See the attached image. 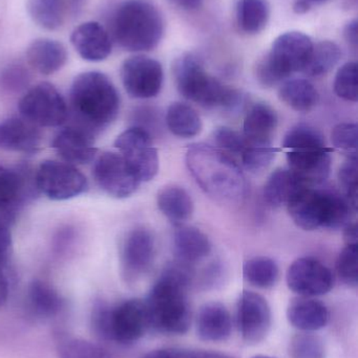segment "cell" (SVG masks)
I'll return each instance as SVG.
<instances>
[{
    "instance_id": "cell-8",
    "label": "cell",
    "mask_w": 358,
    "mask_h": 358,
    "mask_svg": "<svg viewBox=\"0 0 358 358\" xmlns=\"http://www.w3.org/2000/svg\"><path fill=\"white\" fill-rule=\"evenodd\" d=\"M95 331L100 338L130 345L149 329L144 301L130 299L113 307L99 306L92 315Z\"/></svg>"
},
{
    "instance_id": "cell-25",
    "label": "cell",
    "mask_w": 358,
    "mask_h": 358,
    "mask_svg": "<svg viewBox=\"0 0 358 358\" xmlns=\"http://www.w3.org/2000/svg\"><path fill=\"white\" fill-rule=\"evenodd\" d=\"M29 64L41 75L60 71L67 61V52L61 42L48 38L34 40L27 50Z\"/></svg>"
},
{
    "instance_id": "cell-12",
    "label": "cell",
    "mask_w": 358,
    "mask_h": 358,
    "mask_svg": "<svg viewBox=\"0 0 358 358\" xmlns=\"http://www.w3.org/2000/svg\"><path fill=\"white\" fill-rule=\"evenodd\" d=\"M92 176L101 189L118 199L130 197L141 185L140 178L120 153H102L95 162Z\"/></svg>"
},
{
    "instance_id": "cell-49",
    "label": "cell",
    "mask_w": 358,
    "mask_h": 358,
    "mask_svg": "<svg viewBox=\"0 0 358 358\" xmlns=\"http://www.w3.org/2000/svg\"><path fill=\"white\" fill-rule=\"evenodd\" d=\"M344 237L347 245H357V223H349L344 227Z\"/></svg>"
},
{
    "instance_id": "cell-10",
    "label": "cell",
    "mask_w": 358,
    "mask_h": 358,
    "mask_svg": "<svg viewBox=\"0 0 358 358\" xmlns=\"http://www.w3.org/2000/svg\"><path fill=\"white\" fill-rule=\"evenodd\" d=\"M35 183L39 193L58 201L77 197L88 187V179L75 166L50 159L40 164Z\"/></svg>"
},
{
    "instance_id": "cell-43",
    "label": "cell",
    "mask_w": 358,
    "mask_h": 358,
    "mask_svg": "<svg viewBox=\"0 0 358 358\" xmlns=\"http://www.w3.org/2000/svg\"><path fill=\"white\" fill-rule=\"evenodd\" d=\"M214 140L216 148L230 155H242L247 147L245 138L239 132L228 127H219L214 130Z\"/></svg>"
},
{
    "instance_id": "cell-30",
    "label": "cell",
    "mask_w": 358,
    "mask_h": 358,
    "mask_svg": "<svg viewBox=\"0 0 358 358\" xmlns=\"http://www.w3.org/2000/svg\"><path fill=\"white\" fill-rule=\"evenodd\" d=\"M168 129L182 138H195L202 130V121L195 109L184 103H172L166 113Z\"/></svg>"
},
{
    "instance_id": "cell-48",
    "label": "cell",
    "mask_w": 358,
    "mask_h": 358,
    "mask_svg": "<svg viewBox=\"0 0 358 358\" xmlns=\"http://www.w3.org/2000/svg\"><path fill=\"white\" fill-rule=\"evenodd\" d=\"M143 358H180L178 349H158L147 353Z\"/></svg>"
},
{
    "instance_id": "cell-29",
    "label": "cell",
    "mask_w": 358,
    "mask_h": 358,
    "mask_svg": "<svg viewBox=\"0 0 358 358\" xmlns=\"http://www.w3.org/2000/svg\"><path fill=\"white\" fill-rule=\"evenodd\" d=\"M305 187L289 169H277L269 176L264 187V198L271 206H287L292 196Z\"/></svg>"
},
{
    "instance_id": "cell-39",
    "label": "cell",
    "mask_w": 358,
    "mask_h": 358,
    "mask_svg": "<svg viewBox=\"0 0 358 358\" xmlns=\"http://www.w3.org/2000/svg\"><path fill=\"white\" fill-rule=\"evenodd\" d=\"M279 149L273 146H259L247 143L245 151L241 155L244 168L250 173L259 174L268 169L277 157Z\"/></svg>"
},
{
    "instance_id": "cell-32",
    "label": "cell",
    "mask_w": 358,
    "mask_h": 358,
    "mask_svg": "<svg viewBox=\"0 0 358 358\" xmlns=\"http://www.w3.org/2000/svg\"><path fill=\"white\" fill-rule=\"evenodd\" d=\"M27 299L32 310L39 317H54L62 310L64 305L60 294L52 286L39 280L29 285Z\"/></svg>"
},
{
    "instance_id": "cell-28",
    "label": "cell",
    "mask_w": 358,
    "mask_h": 358,
    "mask_svg": "<svg viewBox=\"0 0 358 358\" xmlns=\"http://www.w3.org/2000/svg\"><path fill=\"white\" fill-rule=\"evenodd\" d=\"M279 96L290 108L298 113H309L317 106L319 100L315 86L305 79L284 82L280 87Z\"/></svg>"
},
{
    "instance_id": "cell-52",
    "label": "cell",
    "mask_w": 358,
    "mask_h": 358,
    "mask_svg": "<svg viewBox=\"0 0 358 358\" xmlns=\"http://www.w3.org/2000/svg\"><path fill=\"white\" fill-rule=\"evenodd\" d=\"M311 6L312 4L310 2L306 1V0H296L294 4V13L298 15L306 14V13L311 10Z\"/></svg>"
},
{
    "instance_id": "cell-23",
    "label": "cell",
    "mask_w": 358,
    "mask_h": 358,
    "mask_svg": "<svg viewBox=\"0 0 358 358\" xmlns=\"http://www.w3.org/2000/svg\"><path fill=\"white\" fill-rule=\"evenodd\" d=\"M277 115L266 103H256L246 113L244 134L250 145L270 146L277 127Z\"/></svg>"
},
{
    "instance_id": "cell-53",
    "label": "cell",
    "mask_w": 358,
    "mask_h": 358,
    "mask_svg": "<svg viewBox=\"0 0 358 358\" xmlns=\"http://www.w3.org/2000/svg\"><path fill=\"white\" fill-rule=\"evenodd\" d=\"M306 1L310 2V3L312 4V3H322V2H325L326 0H306Z\"/></svg>"
},
{
    "instance_id": "cell-4",
    "label": "cell",
    "mask_w": 358,
    "mask_h": 358,
    "mask_svg": "<svg viewBox=\"0 0 358 358\" xmlns=\"http://www.w3.org/2000/svg\"><path fill=\"white\" fill-rule=\"evenodd\" d=\"M174 76L179 92L204 108L235 111L243 102L239 90L223 85L216 78L208 75L195 55L185 54L177 59Z\"/></svg>"
},
{
    "instance_id": "cell-47",
    "label": "cell",
    "mask_w": 358,
    "mask_h": 358,
    "mask_svg": "<svg viewBox=\"0 0 358 358\" xmlns=\"http://www.w3.org/2000/svg\"><path fill=\"white\" fill-rule=\"evenodd\" d=\"M357 20H351L350 22L347 23L344 29V37L346 41L348 42L353 48H357L358 44V29H357Z\"/></svg>"
},
{
    "instance_id": "cell-45",
    "label": "cell",
    "mask_w": 358,
    "mask_h": 358,
    "mask_svg": "<svg viewBox=\"0 0 358 358\" xmlns=\"http://www.w3.org/2000/svg\"><path fill=\"white\" fill-rule=\"evenodd\" d=\"M12 254V234L8 225L0 221V269L8 263Z\"/></svg>"
},
{
    "instance_id": "cell-51",
    "label": "cell",
    "mask_w": 358,
    "mask_h": 358,
    "mask_svg": "<svg viewBox=\"0 0 358 358\" xmlns=\"http://www.w3.org/2000/svg\"><path fill=\"white\" fill-rule=\"evenodd\" d=\"M8 296V284L6 281V277L1 273L0 269V308L4 306V303L6 302V299Z\"/></svg>"
},
{
    "instance_id": "cell-17",
    "label": "cell",
    "mask_w": 358,
    "mask_h": 358,
    "mask_svg": "<svg viewBox=\"0 0 358 358\" xmlns=\"http://www.w3.org/2000/svg\"><path fill=\"white\" fill-rule=\"evenodd\" d=\"M155 258V238L151 231L138 227L128 233L121 250V265L124 277L135 281L147 273Z\"/></svg>"
},
{
    "instance_id": "cell-40",
    "label": "cell",
    "mask_w": 358,
    "mask_h": 358,
    "mask_svg": "<svg viewBox=\"0 0 358 358\" xmlns=\"http://www.w3.org/2000/svg\"><path fill=\"white\" fill-rule=\"evenodd\" d=\"M334 92L340 98L349 102L358 100L357 63L348 62L343 65L334 80Z\"/></svg>"
},
{
    "instance_id": "cell-6",
    "label": "cell",
    "mask_w": 358,
    "mask_h": 358,
    "mask_svg": "<svg viewBox=\"0 0 358 358\" xmlns=\"http://www.w3.org/2000/svg\"><path fill=\"white\" fill-rule=\"evenodd\" d=\"M113 36L128 52H149L157 48L164 33L160 10L145 0H130L116 10L113 19Z\"/></svg>"
},
{
    "instance_id": "cell-21",
    "label": "cell",
    "mask_w": 358,
    "mask_h": 358,
    "mask_svg": "<svg viewBox=\"0 0 358 358\" xmlns=\"http://www.w3.org/2000/svg\"><path fill=\"white\" fill-rule=\"evenodd\" d=\"M41 143L39 127L22 117L0 122V148L4 150L36 153L39 151Z\"/></svg>"
},
{
    "instance_id": "cell-18",
    "label": "cell",
    "mask_w": 358,
    "mask_h": 358,
    "mask_svg": "<svg viewBox=\"0 0 358 358\" xmlns=\"http://www.w3.org/2000/svg\"><path fill=\"white\" fill-rule=\"evenodd\" d=\"M289 170L307 187L325 182L331 171V155L328 148L290 150Z\"/></svg>"
},
{
    "instance_id": "cell-36",
    "label": "cell",
    "mask_w": 358,
    "mask_h": 358,
    "mask_svg": "<svg viewBox=\"0 0 358 358\" xmlns=\"http://www.w3.org/2000/svg\"><path fill=\"white\" fill-rule=\"evenodd\" d=\"M283 147L289 150L327 148L323 134L317 128L306 124L291 128L284 138Z\"/></svg>"
},
{
    "instance_id": "cell-41",
    "label": "cell",
    "mask_w": 358,
    "mask_h": 358,
    "mask_svg": "<svg viewBox=\"0 0 358 358\" xmlns=\"http://www.w3.org/2000/svg\"><path fill=\"white\" fill-rule=\"evenodd\" d=\"M336 271L343 283L357 287L358 282V244L346 245L338 256Z\"/></svg>"
},
{
    "instance_id": "cell-13",
    "label": "cell",
    "mask_w": 358,
    "mask_h": 358,
    "mask_svg": "<svg viewBox=\"0 0 358 358\" xmlns=\"http://www.w3.org/2000/svg\"><path fill=\"white\" fill-rule=\"evenodd\" d=\"M37 193L35 173L29 167L11 170L0 166V221L13 222L25 201Z\"/></svg>"
},
{
    "instance_id": "cell-37",
    "label": "cell",
    "mask_w": 358,
    "mask_h": 358,
    "mask_svg": "<svg viewBox=\"0 0 358 358\" xmlns=\"http://www.w3.org/2000/svg\"><path fill=\"white\" fill-rule=\"evenodd\" d=\"M60 358H117L98 345L82 338H64L58 345Z\"/></svg>"
},
{
    "instance_id": "cell-44",
    "label": "cell",
    "mask_w": 358,
    "mask_h": 358,
    "mask_svg": "<svg viewBox=\"0 0 358 358\" xmlns=\"http://www.w3.org/2000/svg\"><path fill=\"white\" fill-rule=\"evenodd\" d=\"M357 124L343 123L334 127L331 134L332 144L336 148L355 155L357 149Z\"/></svg>"
},
{
    "instance_id": "cell-20",
    "label": "cell",
    "mask_w": 358,
    "mask_h": 358,
    "mask_svg": "<svg viewBox=\"0 0 358 358\" xmlns=\"http://www.w3.org/2000/svg\"><path fill=\"white\" fill-rule=\"evenodd\" d=\"M71 42L79 56L90 62H100L109 58L113 48L106 29L97 21L78 25L71 33Z\"/></svg>"
},
{
    "instance_id": "cell-24",
    "label": "cell",
    "mask_w": 358,
    "mask_h": 358,
    "mask_svg": "<svg viewBox=\"0 0 358 358\" xmlns=\"http://www.w3.org/2000/svg\"><path fill=\"white\" fill-rule=\"evenodd\" d=\"M329 309L321 301L308 296H298L288 305L287 319L296 329L304 332L317 331L329 322Z\"/></svg>"
},
{
    "instance_id": "cell-35",
    "label": "cell",
    "mask_w": 358,
    "mask_h": 358,
    "mask_svg": "<svg viewBox=\"0 0 358 358\" xmlns=\"http://www.w3.org/2000/svg\"><path fill=\"white\" fill-rule=\"evenodd\" d=\"M279 267L273 259L254 257L246 261L243 267L244 279L258 288H270L279 279Z\"/></svg>"
},
{
    "instance_id": "cell-9",
    "label": "cell",
    "mask_w": 358,
    "mask_h": 358,
    "mask_svg": "<svg viewBox=\"0 0 358 358\" xmlns=\"http://www.w3.org/2000/svg\"><path fill=\"white\" fill-rule=\"evenodd\" d=\"M21 117L38 127H57L67 122L69 109L60 92L52 84H37L19 102Z\"/></svg>"
},
{
    "instance_id": "cell-7",
    "label": "cell",
    "mask_w": 358,
    "mask_h": 358,
    "mask_svg": "<svg viewBox=\"0 0 358 358\" xmlns=\"http://www.w3.org/2000/svg\"><path fill=\"white\" fill-rule=\"evenodd\" d=\"M313 45L311 38L302 31L282 34L273 41L270 52L256 63V80L265 87H273L292 73L304 71Z\"/></svg>"
},
{
    "instance_id": "cell-15",
    "label": "cell",
    "mask_w": 358,
    "mask_h": 358,
    "mask_svg": "<svg viewBox=\"0 0 358 358\" xmlns=\"http://www.w3.org/2000/svg\"><path fill=\"white\" fill-rule=\"evenodd\" d=\"M271 309L266 299L254 292H242L237 301V329L248 345L260 344L271 327Z\"/></svg>"
},
{
    "instance_id": "cell-27",
    "label": "cell",
    "mask_w": 358,
    "mask_h": 358,
    "mask_svg": "<svg viewBox=\"0 0 358 358\" xmlns=\"http://www.w3.org/2000/svg\"><path fill=\"white\" fill-rule=\"evenodd\" d=\"M158 208L174 224H183L193 213L191 195L183 187L170 185L158 193Z\"/></svg>"
},
{
    "instance_id": "cell-2",
    "label": "cell",
    "mask_w": 358,
    "mask_h": 358,
    "mask_svg": "<svg viewBox=\"0 0 358 358\" xmlns=\"http://www.w3.org/2000/svg\"><path fill=\"white\" fill-rule=\"evenodd\" d=\"M186 165L201 189L216 201H243L247 182L240 166L224 151L207 144H193L186 152Z\"/></svg>"
},
{
    "instance_id": "cell-1",
    "label": "cell",
    "mask_w": 358,
    "mask_h": 358,
    "mask_svg": "<svg viewBox=\"0 0 358 358\" xmlns=\"http://www.w3.org/2000/svg\"><path fill=\"white\" fill-rule=\"evenodd\" d=\"M193 271L186 263L168 265L144 301L149 329L167 336H180L188 331L191 311L187 290Z\"/></svg>"
},
{
    "instance_id": "cell-33",
    "label": "cell",
    "mask_w": 358,
    "mask_h": 358,
    "mask_svg": "<svg viewBox=\"0 0 358 358\" xmlns=\"http://www.w3.org/2000/svg\"><path fill=\"white\" fill-rule=\"evenodd\" d=\"M27 10L34 22L42 29L54 31L64 22L63 0H27Z\"/></svg>"
},
{
    "instance_id": "cell-11",
    "label": "cell",
    "mask_w": 358,
    "mask_h": 358,
    "mask_svg": "<svg viewBox=\"0 0 358 358\" xmlns=\"http://www.w3.org/2000/svg\"><path fill=\"white\" fill-rule=\"evenodd\" d=\"M115 147L136 172L141 182L151 180L157 176L159 155L149 132L134 126L118 136Z\"/></svg>"
},
{
    "instance_id": "cell-3",
    "label": "cell",
    "mask_w": 358,
    "mask_h": 358,
    "mask_svg": "<svg viewBox=\"0 0 358 358\" xmlns=\"http://www.w3.org/2000/svg\"><path fill=\"white\" fill-rule=\"evenodd\" d=\"M69 103L75 123L94 134L109 127L119 113L120 96L109 77L100 71H86L74 80Z\"/></svg>"
},
{
    "instance_id": "cell-42",
    "label": "cell",
    "mask_w": 358,
    "mask_h": 358,
    "mask_svg": "<svg viewBox=\"0 0 358 358\" xmlns=\"http://www.w3.org/2000/svg\"><path fill=\"white\" fill-rule=\"evenodd\" d=\"M338 180L344 192L345 197L349 200L353 208H357V157L355 155H349L338 172Z\"/></svg>"
},
{
    "instance_id": "cell-22",
    "label": "cell",
    "mask_w": 358,
    "mask_h": 358,
    "mask_svg": "<svg viewBox=\"0 0 358 358\" xmlns=\"http://www.w3.org/2000/svg\"><path fill=\"white\" fill-rule=\"evenodd\" d=\"M197 334L205 342H224L233 331V320L228 309L218 302L206 303L195 319Z\"/></svg>"
},
{
    "instance_id": "cell-38",
    "label": "cell",
    "mask_w": 358,
    "mask_h": 358,
    "mask_svg": "<svg viewBox=\"0 0 358 358\" xmlns=\"http://www.w3.org/2000/svg\"><path fill=\"white\" fill-rule=\"evenodd\" d=\"M325 355L323 341L310 332L296 334L290 341V358H325Z\"/></svg>"
},
{
    "instance_id": "cell-50",
    "label": "cell",
    "mask_w": 358,
    "mask_h": 358,
    "mask_svg": "<svg viewBox=\"0 0 358 358\" xmlns=\"http://www.w3.org/2000/svg\"><path fill=\"white\" fill-rule=\"evenodd\" d=\"M170 1L185 10H199L203 6V0H170Z\"/></svg>"
},
{
    "instance_id": "cell-14",
    "label": "cell",
    "mask_w": 358,
    "mask_h": 358,
    "mask_svg": "<svg viewBox=\"0 0 358 358\" xmlns=\"http://www.w3.org/2000/svg\"><path fill=\"white\" fill-rule=\"evenodd\" d=\"M163 79L161 63L143 55L126 59L121 66L122 83L134 99L155 98L161 92Z\"/></svg>"
},
{
    "instance_id": "cell-16",
    "label": "cell",
    "mask_w": 358,
    "mask_h": 358,
    "mask_svg": "<svg viewBox=\"0 0 358 358\" xmlns=\"http://www.w3.org/2000/svg\"><path fill=\"white\" fill-rule=\"evenodd\" d=\"M287 285L301 296H324L333 288L336 278L329 267L315 258H300L287 271Z\"/></svg>"
},
{
    "instance_id": "cell-34",
    "label": "cell",
    "mask_w": 358,
    "mask_h": 358,
    "mask_svg": "<svg viewBox=\"0 0 358 358\" xmlns=\"http://www.w3.org/2000/svg\"><path fill=\"white\" fill-rule=\"evenodd\" d=\"M340 46L333 41L325 40L313 45L310 58L303 73L309 77H322L329 73L342 59Z\"/></svg>"
},
{
    "instance_id": "cell-31",
    "label": "cell",
    "mask_w": 358,
    "mask_h": 358,
    "mask_svg": "<svg viewBox=\"0 0 358 358\" xmlns=\"http://www.w3.org/2000/svg\"><path fill=\"white\" fill-rule=\"evenodd\" d=\"M270 6L267 0H239L237 4V25L244 33L256 35L268 23Z\"/></svg>"
},
{
    "instance_id": "cell-5",
    "label": "cell",
    "mask_w": 358,
    "mask_h": 358,
    "mask_svg": "<svg viewBox=\"0 0 358 358\" xmlns=\"http://www.w3.org/2000/svg\"><path fill=\"white\" fill-rule=\"evenodd\" d=\"M287 208L294 223L306 231L344 229L351 223L355 210L345 196L307 185L292 196Z\"/></svg>"
},
{
    "instance_id": "cell-26",
    "label": "cell",
    "mask_w": 358,
    "mask_h": 358,
    "mask_svg": "<svg viewBox=\"0 0 358 358\" xmlns=\"http://www.w3.org/2000/svg\"><path fill=\"white\" fill-rule=\"evenodd\" d=\"M174 250L180 262L191 265L206 258L212 252V244L197 227L179 224L174 233Z\"/></svg>"
},
{
    "instance_id": "cell-54",
    "label": "cell",
    "mask_w": 358,
    "mask_h": 358,
    "mask_svg": "<svg viewBox=\"0 0 358 358\" xmlns=\"http://www.w3.org/2000/svg\"><path fill=\"white\" fill-rule=\"evenodd\" d=\"M252 358H275L271 357H267V355H256V357Z\"/></svg>"
},
{
    "instance_id": "cell-46",
    "label": "cell",
    "mask_w": 358,
    "mask_h": 358,
    "mask_svg": "<svg viewBox=\"0 0 358 358\" xmlns=\"http://www.w3.org/2000/svg\"><path fill=\"white\" fill-rule=\"evenodd\" d=\"M180 358H233L224 353L204 350H179Z\"/></svg>"
},
{
    "instance_id": "cell-19",
    "label": "cell",
    "mask_w": 358,
    "mask_h": 358,
    "mask_svg": "<svg viewBox=\"0 0 358 358\" xmlns=\"http://www.w3.org/2000/svg\"><path fill=\"white\" fill-rule=\"evenodd\" d=\"M94 134L78 126L63 128L52 143L59 157L71 165H85L94 161L98 149L95 146Z\"/></svg>"
}]
</instances>
